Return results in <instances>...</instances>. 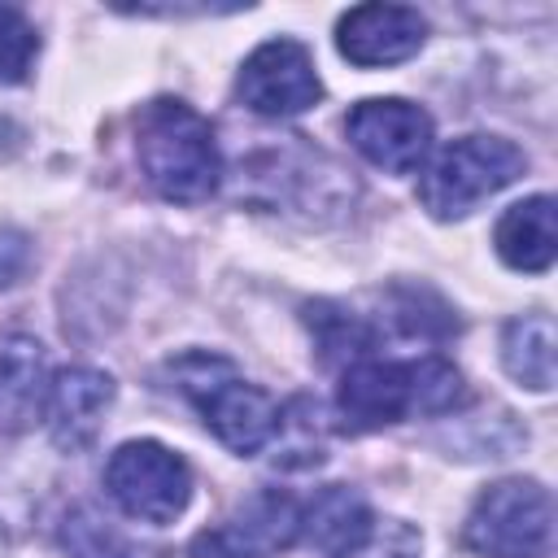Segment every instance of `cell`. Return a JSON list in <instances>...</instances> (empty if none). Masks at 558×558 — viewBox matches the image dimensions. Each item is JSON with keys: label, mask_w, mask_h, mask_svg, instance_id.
I'll return each mask as SVG.
<instances>
[{"label": "cell", "mask_w": 558, "mask_h": 558, "mask_svg": "<svg viewBox=\"0 0 558 558\" xmlns=\"http://www.w3.org/2000/svg\"><path fill=\"white\" fill-rule=\"evenodd\" d=\"M336 401L349 427L371 432L384 423H401L410 414H445L466 401V384L458 366L436 353L405 357V362L362 357L344 366Z\"/></svg>", "instance_id": "6da1fadb"}, {"label": "cell", "mask_w": 558, "mask_h": 558, "mask_svg": "<svg viewBox=\"0 0 558 558\" xmlns=\"http://www.w3.org/2000/svg\"><path fill=\"white\" fill-rule=\"evenodd\" d=\"M135 157L157 196L201 205L218 192L222 153L214 126L183 100H153L135 118Z\"/></svg>", "instance_id": "7a4b0ae2"}, {"label": "cell", "mask_w": 558, "mask_h": 558, "mask_svg": "<svg viewBox=\"0 0 558 558\" xmlns=\"http://www.w3.org/2000/svg\"><path fill=\"white\" fill-rule=\"evenodd\" d=\"M170 375L179 379L174 388L201 410L205 427L240 458L262 453L275 432H279V401L248 384L227 357L214 353H183L179 362H170Z\"/></svg>", "instance_id": "3957f363"}, {"label": "cell", "mask_w": 558, "mask_h": 558, "mask_svg": "<svg viewBox=\"0 0 558 558\" xmlns=\"http://www.w3.org/2000/svg\"><path fill=\"white\" fill-rule=\"evenodd\" d=\"M523 170H527V157L519 144L501 135H462L423 166L418 201L432 218H462L484 196L510 187Z\"/></svg>", "instance_id": "277c9868"}, {"label": "cell", "mask_w": 558, "mask_h": 558, "mask_svg": "<svg viewBox=\"0 0 558 558\" xmlns=\"http://www.w3.org/2000/svg\"><path fill=\"white\" fill-rule=\"evenodd\" d=\"M462 545L480 558H549L554 549V497L536 480L488 484L466 523Z\"/></svg>", "instance_id": "5b68a950"}, {"label": "cell", "mask_w": 558, "mask_h": 558, "mask_svg": "<svg viewBox=\"0 0 558 558\" xmlns=\"http://www.w3.org/2000/svg\"><path fill=\"white\" fill-rule=\"evenodd\" d=\"M105 493L126 519L161 527L187 510L192 471L161 440H126L105 462Z\"/></svg>", "instance_id": "8992f818"}, {"label": "cell", "mask_w": 558, "mask_h": 558, "mask_svg": "<svg viewBox=\"0 0 558 558\" xmlns=\"http://www.w3.org/2000/svg\"><path fill=\"white\" fill-rule=\"evenodd\" d=\"M301 541V501L283 488H262L222 523L192 536L187 558H275Z\"/></svg>", "instance_id": "52a82bcc"}, {"label": "cell", "mask_w": 558, "mask_h": 558, "mask_svg": "<svg viewBox=\"0 0 558 558\" xmlns=\"http://www.w3.org/2000/svg\"><path fill=\"white\" fill-rule=\"evenodd\" d=\"M235 92L262 118H296L310 105H318L323 83H318L310 48L301 39H266L240 65Z\"/></svg>", "instance_id": "ba28073f"}, {"label": "cell", "mask_w": 558, "mask_h": 558, "mask_svg": "<svg viewBox=\"0 0 558 558\" xmlns=\"http://www.w3.org/2000/svg\"><path fill=\"white\" fill-rule=\"evenodd\" d=\"M344 135L371 166H379L388 174L423 170V161L432 153L427 109H418L401 96H379V100L353 105L349 118H344Z\"/></svg>", "instance_id": "9c48e42d"}, {"label": "cell", "mask_w": 558, "mask_h": 558, "mask_svg": "<svg viewBox=\"0 0 558 558\" xmlns=\"http://www.w3.org/2000/svg\"><path fill=\"white\" fill-rule=\"evenodd\" d=\"M427 39V22L405 4H357L336 22V48L353 65H397Z\"/></svg>", "instance_id": "30bf717a"}, {"label": "cell", "mask_w": 558, "mask_h": 558, "mask_svg": "<svg viewBox=\"0 0 558 558\" xmlns=\"http://www.w3.org/2000/svg\"><path fill=\"white\" fill-rule=\"evenodd\" d=\"M113 405V379L105 371H92V366H61L52 379H48V392H44V423H48V436L78 453L83 445L96 440L100 432V418L105 410Z\"/></svg>", "instance_id": "8fae6325"}, {"label": "cell", "mask_w": 558, "mask_h": 558, "mask_svg": "<svg viewBox=\"0 0 558 558\" xmlns=\"http://www.w3.org/2000/svg\"><path fill=\"white\" fill-rule=\"evenodd\" d=\"M371 527H375L371 506L362 501V493L344 484H327L323 493H314V501L301 506V541L323 558H349L353 549L366 545Z\"/></svg>", "instance_id": "7c38bea8"}, {"label": "cell", "mask_w": 558, "mask_h": 558, "mask_svg": "<svg viewBox=\"0 0 558 558\" xmlns=\"http://www.w3.org/2000/svg\"><path fill=\"white\" fill-rule=\"evenodd\" d=\"M493 244H497V257H501L510 270H527V275L549 270L554 257H558L554 196L541 192V196H527V201L510 205V209L497 218Z\"/></svg>", "instance_id": "4fadbf2b"}, {"label": "cell", "mask_w": 558, "mask_h": 558, "mask_svg": "<svg viewBox=\"0 0 558 558\" xmlns=\"http://www.w3.org/2000/svg\"><path fill=\"white\" fill-rule=\"evenodd\" d=\"M44 349L31 336H0V432H22L44 414Z\"/></svg>", "instance_id": "5bb4252c"}, {"label": "cell", "mask_w": 558, "mask_h": 558, "mask_svg": "<svg viewBox=\"0 0 558 558\" xmlns=\"http://www.w3.org/2000/svg\"><path fill=\"white\" fill-rule=\"evenodd\" d=\"M554 349H558V331H554L549 314L510 318L501 331V362H506L510 379H519L532 392L554 388Z\"/></svg>", "instance_id": "9a60e30c"}, {"label": "cell", "mask_w": 558, "mask_h": 558, "mask_svg": "<svg viewBox=\"0 0 558 558\" xmlns=\"http://www.w3.org/2000/svg\"><path fill=\"white\" fill-rule=\"evenodd\" d=\"M61 541H65V549H70L74 558H140L109 523H100V519L87 514V510H78V514L65 519Z\"/></svg>", "instance_id": "2e32d148"}, {"label": "cell", "mask_w": 558, "mask_h": 558, "mask_svg": "<svg viewBox=\"0 0 558 558\" xmlns=\"http://www.w3.org/2000/svg\"><path fill=\"white\" fill-rule=\"evenodd\" d=\"M35 52H39V35H35V26H31L17 9H0V83H17V78H26Z\"/></svg>", "instance_id": "e0dca14e"}, {"label": "cell", "mask_w": 558, "mask_h": 558, "mask_svg": "<svg viewBox=\"0 0 558 558\" xmlns=\"http://www.w3.org/2000/svg\"><path fill=\"white\" fill-rule=\"evenodd\" d=\"M423 554V536L401 523V519H375L371 536L362 549H353L349 558H418Z\"/></svg>", "instance_id": "ac0fdd59"}, {"label": "cell", "mask_w": 558, "mask_h": 558, "mask_svg": "<svg viewBox=\"0 0 558 558\" xmlns=\"http://www.w3.org/2000/svg\"><path fill=\"white\" fill-rule=\"evenodd\" d=\"M31 266V240L13 227H0V288L17 283Z\"/></svg>", "instance_id": "d6986e66"}]
</instances>
